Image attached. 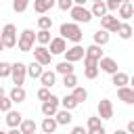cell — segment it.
<instances>
[{
  "label": "cell",
  "mask_w": 134,
  "mask_h": 134,
  "mask_svg": "<svg viewBox=\"0 0 134 134\" xmlns=\"http://www.w3.org/2000/svg\"><path fill=\"white\" fill-rule=\"evenodd\" d=\"M69 15H71V19H73V23H90L92 21V10H88V8H84V6H80V4H73V8L69 10Z\"/></svg>",
  "instance_id": "3"
},
{
  "label": "cell",
  "mask_w": 134,
  "mask_h": 134,
  "mask_svg": "<svg viewBox=\"0 0 134 134\" xmlns=\"http://www.w3.org/2000/svg\"><path fill=\"white\" fill-rule=\"evenodd\" d=\"M98 69L105 71V73H109V75H113V73H117V61L111 59V57H103L98 61Z\"/></svg>",
  "instance_id": "10"
},
{
  "label": "cell",
  "mask_w": 134,
  "mask_h": 134,
  "mask_svg": "<svg viewBox=\"0 0 134 134\" xmlns=\"http://www.w3.org/2000/svg\"><path fill=\"white\" fill-rule=\"evenodd\" d=\"M65 50H67V44H65L63 36L50 40V54H65Z\"/></svg>",
  "instance_id": "13"
},
{
  "label": "cell",
  "mask_w": 134,
  "mask_h": 134,
  "mask_svg": "<svg viewBox=\"0 0 134 134\" xmlns=\"http://www.w3.org/2000/svg\"><path fill=\"white\" fill-rule=\"evenodd\" d=\"M59 105H61V98L54 96V94H50V96L42 103V115H44V117H54L57 111H59Z\"/></svg>",
  "instance_id": "5"
},
{
  "label": "cell",
  "mask_w": 134,
  "mask_h": 134,
  "mask_svg": "<svg viewBox=\"0 0 134 134\" xmlns=\"http://www.w3.org/2000/svg\"><path fill=\"white\" fill-rule=\"evenodd\" d=\"M98 115H100V119H111L113 117V103L109 98L98 100Z\"/></svg>",
  "instance_id": "12"
},
{
  "label": "cell",
  "mask_w": 134,
  "mask_h": 134,
  "mask_svg": "<svg viewBox=\"0 0 134 134\" xmlns=\"http://www.w3.org/2000/svg\"><path fill=\"white\" fill-rule=\"evenodd\" d=\"M86 2H88V0H73V4H80V6H84Z\"/></svg>",
  "instance_id": "46"
},
{
  "label": "cell",
  "mask_w": 134,
  "mask_h": 134,
  "mask_svg": "<svg viewBox=\"0 0 134 134\" xmlns=\"http://www.w3.org/2000/svg\"><path fill=\"white\" fill-rule=\"evenodd\" d=\"M111 84H115V88H121V86L130 84V75L124 73V71H117V73L111 75Z\"/></svg>",
  "instance_id": "17"
},
{
  "label": "cell",
  "mask_w": 134,
  "mask_h": 134,
  "mask_svg": "<svg viewBox=\"0 0 134 134\" xmlns=\"http://www.w3.org/2000/svg\"><path fill=\"white\" fill-rule=\"evenodd\" d=\"M0 31H2V27H0Z\"/></svg>",
  "instance_id": "54"
},
{
  "label": "cell",
  "mask_w": 134,
  "mask_h": 134,
  "mask_svg": "<svg viewBox=\"0 0 134 134\" xmlns=\"http://www.w3.org/2000/svg\"><path fill=\"white\" fill-rule=\"evenodd\" d=\"M61 105H63V109H69V111H71V109H75L80 103L75 100V96H73V94H67V96H63V98H61Z\"/></svg>",
  "instance_id": "30"
},
{
  "label": "cell",
  "mask_w": 134,
  "mask_h": 134,
  "mask_svg": "<svg viewBox=\"0 0 134 134\" xmlns=\"http://www.w3.org/2000/svg\"><path fill=\"white\" fill-rule=\"evenodd\" d=\"M29 6V0H13V10L15 13H25Z\"/></svg>",
  "instance_id": "34"
},
{
  "label": "cell",
  "mask_w": 134,
  "mask_h": 134,
  "mask_svg": "<svg viewBox=\"0 0 134 134\" xmlns=\"http://www.w3.org/2000/svg\"><path fill=\"white\" fill-rule=\"evenodd\" d=\"M38 27L40 29H50L52 27V17H38Z\"/></svg>",
  "instance_id": "35"
},
{
  "label": "cell",
  "mask_w": 134,
  "mask_h": 134,
  "mask_svg": "<svg viewBox=\"0 0 134 134\" xmlns=\"http://www.w3.org/2000/svg\"><path fill=\"white\" fill-rule=\"evenodd\" d=\"M92 2H103V0H92Z\"/></svg>",
  "instance_id": "52"
},
{
  "label": "cell",
  "mask_w": 134,
  "mask_h": 134,
  "mask_svg": "<svg viewBox=\"0 0 134 134\" xmlns=\"http://www.w3.org/2000/svg\"><path fill=\"white\" fill-rule=\"evenodd\" d=\"M19 128H21V132H23V134H36V130H38V124H36L34 119H23Z\"/></svg>",
  "instance_id": "26"
},
{
  "label": "cell",
  "mask_w": 134,
  "mask_h": 134,
  "mask_svg": "<svg viewBox=\"0 0 134 134\" xmlns=\"http://www.w3.org/2000/svg\"><path fill=\"white\" fill-rule=\"evenodd\" d=\"M124 2H134V0H124Z\"/></svg>",
  "instance_id": "51"
},
{
  "label": "cell",
  "mask_w": 134,
  "mask_h": 134,
  "mask_svg": "<svg viewBox=\"0 0 134 134\" xmlns=\"http://www.w3.org/2000/svg\"><path fill=\"white\" fill-rule=\"evenodd\" d=\"M119 25H121V23H119V19H117V17H113V15H109V13H107L105 17H100V27H103V29H107L109 34H111V31H113V34H117Z\"/></svg>",
  "instance_id": "7"
},
{
  "label": "cell",
  "mask_w": 134,
  "mask_h": 134,
  "mask_svg": "<svg viewBox=\"0 0 134 134\" xmlns=\"http://www.w3.org/2000/svg\"><path fill=\"white\" fill-rule=\"evenodd\" d=\"M54 71H57V73H61V75L73 73V63H69V61H61V63L54 67Z\"/></svg>",
  "instance_id": "27"
},
{
  "label": "cell",
  "mask_w": 134,
  "mask_h": 134,
  "mask_svg": "<svg viewBox=\"0 0 134 134\" xmlns=\"http://www.w3.org/2000/svg\"><path fill=\"white\" fill-rule=\"evenodd\" d=\"M113 134H130V132H128V130H115Z\"/></svg>",
  "instance_id": "47"
},
{
  "label": "cell",
  "mask_w": 134,
  "mask_h": 134,
  "mask_svg": "<svg viewBox=\"0 0 134 134\" xmlns=\"http://www.w3.org/2000/svg\"><path fill=\"white\" fill-rule=\"evenodd\" d=\"M88 134H107V132H105V128H103V126H98V128H90V130H88Z\"/></svg>",
  "instance_id": "42"
},
{
  "label": "cell",
  "mask_w": 134,
  "mask_h": 134,
  "mask_svg": "<svg viewBox=\"0 0 134 134\" xmlns=\"http://www.w3.org/2000/svg\"><path fill=\"white\" fill-rule=\"evenodd\" d=\"M59 31H61V36H63L65 40H69V42H73V44H80L82 38H84V31H82L80 23H63Z\"/></svg>",
  "instance_id": "1"
},
{
  "label": "cell",
  "mask_w": 134,
  "mask_h": 134,
  "mask_svg": "<svg viewBox=\"0 0 134 134\" xmlns=\"http://www.w3.org/2000/svg\"><path fill=\"white\" fill-rule=\"evenodd\" d=\"M2 96H4V88L0 86V98H2Z\"/></svg>",
  "instance_id": "48"
},
{
  "label": "cell",
  "mask_w": 134,
  "mask_h": 134,
  "mask_svg": "<svg viewBox=\"0 0 134 134\" xmlns=\"http://www.w3.org/2000/svg\"><path fill=\"white\" fill-rule=\"evenodd\" d=\"M86 126H88V130H90V128H98V126H103V124H100V115H96V117H88Z\"/></svg>",
  "instance_id": "39"
},
{
  "label": "cell",
  "mask_w": 134,
  "mask_h": 134,
  "mask_svg": "<svg viewBox=\"0 0 134 134\" xmlns=\"http://www.w3.org/2000/svg\"><path fill=\"white\" fill-rule=\"evenodd\" d=\"M63 86H65V88H75V86H77V75H75V73L63 75Z\"/></svg>",
  "instance_id": "31"
},
{
  "label": "cell",
  "mask_w": 134,
  "mask_h": 134,
  "mask_svg": "<svg viewBox=\"0 0 134 134\" xmlns=\"http://www.w3.org/2000/svg\"><path fill=\"white\" fill-rule=\"evenodd\" d=\"M130 84H132V88H134V75H132V77H130Z\"/></svg>",
  "instance_id": "50"
},
{
  "label": "cell",
  "mask_w": 134,
  "mask_h": 134,
  "mask_svg": "<svg viewBox=\"0 0 134 134\" xmlns=\"http://www.w3.org/2000/svg\"><path fill=\"white\" fill-rule=\"evenodd\" d=\"M73 96H75V100H77V103H84V100L88 98V92H86V88L75 86V88H73Z\"/></svg>",
  "instance_id": "33"
},
{
  "label": "cell",
  "mask_w": 134,
  "mask_h": 134,
  "mask_svg": "<svg viewBox=\"0 0 134 134\" xmlns=\"http://www.w3.org/2000/svg\"><path fill=\"white\" fill-rule=\"evenodd\" d=\"M54 4H57V0H34V10L38 15H46Z\"/></svg>",
  "instance_id": "15"
},
{
  "label": "cell",
  "mask_w": 134,
  "mask_h": 134,
  "mask_svg": "<svg viewBox=\"0 0 134 134\" xmlns=\"http://www.w3.org/2000/svg\"><path fill=\"white\" fill-rule=\"evenodd\" d=\"M121 2H124V0H107L105 4H107V8H109V10H117V8L121 6Z\"/></svg>",
  "instance_id": "41"
},
{
  "label": "cell",
  "mask_w": 134,
  "mask_h": 134,
  "mask_svg": "<svg viewBox=\"0 0 134 134\" xmlns=\"http://www.w3.org/2000/svg\"><path fill=\"white\" fill-rule=\"evenodd\" d=\"M42 67H44V65H40L38 61L29 63V65H27V75H29V77H34V80H36V77L40 80V75L44 73V69H42Z\"/></svg>",
  "instance_id": "21"
},
{
  "label": "cell",
  "mask_w": 134,
  "mask_h": 134,
  "mask_svg": "<svg viewBox=\"0 0 134 134\" xmlns=\"http://www.w3.org/2000/svg\"><path fill=\"white\" fill-rule=\"evenodd\" d=\"M128 132H130V134H134V119H132V121H128Z\"/></svg>",
  "instance_id": "44"
},
{
  "label": "cell",
  "mask_w": 134,
  "mask_h": 134,
  "mask_svg": "<svg viewBox=\"0 0 134 134\" xmlns=\"http://www.w3.org/2000/svg\"><path fill=\"white\" fill-rule=\"evenodd\" d=\"M13 109V100H10V96H2L0 98V111L2 113H8Z\"/></svg>",
  "instance_id": "36"
},
{
  "label": "cell",
  "mask_w": 134,
  "mask_h": 134,
  "mask_svg": "<svg viewBox=\"0 0 134 134\" xmlns=\"http://www.w3.org/2000/svg\"><path fill=\"white\" fill-rule=\"evenodd\" d=\"M34 42H36V34L31 29H23L21 36H19V40H17V46H19L21 52H29L34 48Z\"/></svg>",
  "instance_id": "4"
},
{
  "label": "cell",
  "mask_w": 134,
  "mask_h": 134,
  "mask_svg": "<svg viewBox=\"0 0 134 134\" xmlns=\"http://www.w3.org/2000/svg\"><path fill=\"white\" fill-rule=\"evenodd\" d=\"M71 134H88V130H84V126H75L71 130Z\"/></svg>",
  "instance_id": "43"
},
{
  "label": "cell",
  "mask_w": 134,
  "mask_h": 134,
  "mask_svg": "<svg viewBox=\"0 0 134 134\" xmlns=\"http://www.w3.org/2000/svg\"><path fill=\"white\" fill-rule=\"evenodd\" d=\"M117 98L119 100H124L126 105H134V88L130 86H121V88H117Z\"/></svg>",
  "instance_id": "14"
},
{
  "label": "cell",
  "mask_w": 134,
  "mask_h": 134,
  "mask_svg": "<svg viewBox=\"0 0 134 134\" xmlns=\"http://www.w3.org/2000/svg\"><path fill=\"white\" fill-rule=\"evenodd\" d=\"M84 54H86V48H82L80 44H75L73 48H67V50H65V61H69V63H75V61L84 59Z\"/></svg>",
  "instance_id": "9"
},
{
  "label": "cell",
  "mask_w": 134,
  "mask_h": 134,
  "mask_svg": "<svg viewBox=\"0 0 134 134\" xmlns=\"http://www.w3.org/2000/svg\"><path fill=\"white\" fill-rule=\"evenodd\" d=\"M90 10H92V15H94V17H105L109 8H107V4H105V2H94Z\"/></svg>",
  "instance_id": "28"
},
{
  "label": "cell",
  "mask_w": 134,
  "mask_h": 134,
  "mask_svg": "<svg viewBox=\"0 0 134 134\" xmlns=\"http://www.w3.org/2000/svg\"><path fill=\"white\" fill-rule=\"evenodd\" d=\"M34 59H36L40 65H44V67H46V65H50L52 54H50V50H48V48H44V46L40 44V46H36V48H34Z\"/></svg>",
  "instance_id": "8"
},
{
  "label": "cell",
  "mask_w": 134,
  "mask_h": 134,
  "mask_svg": "<svg viewBox=\"0 0 134 134\" xmlns=\"http://www.w3.org/2000/svg\"><path fill=\"white\" fill-rule=\"evenodd\" d=\"M48 96H50V88H46V86H42V88L38 90V98H40V100H46Z\"/></svg>",
  "instance_id": "40"
},
{
  "label": "cell",
  "mask_w": 134,
  "mask_h": 134,
  "mask_svg": "<svg viewBox=\"0 0 134 134\" xmlns=\"http://www.w3.org/2000/svg\"><path fill=\"white\" fill-rule=\"evenodd\" d=\"M2 50H4V42L0 40V52H2Z\"/></svg>",
  "instance_id": "49"
},
{
  "label": "cell",
  "mask_w": 134,
  "mask_h": 134,
  "mask_svg": "<svg viewBox=\"0 0 134 134\" xmlns=\"http://www.w3.org/2000/svg\"><path fill=\"white\" fill-rule=\"evenodd\" d=\"M21 121H23V115H21L19 111H13V109H10V111L6 113V124H8L10 128H19Z\"/></svg>",
  "instance_id": "18"
},
{
  "label": "cell",
  "mask_w": 134,
  "mask_h": 134,
  "mask_svg": "<svg viewBox=\"0 0 134 134\" xmlns=\"http://www.w3.org/2000/svg\"><path fill=\"white\" fill-rule=\"evenodd\" d=\"M0 134H8V132H2V130H0Z\"/></svg>",
  "instance_id": "53"
},
{
  "label": "cell",
  "mask_w": 134,
  "mask_h": 134,
  "mask_svg": "<svg viewBox=\"0 0 134 134\" xmlns=\"http://www.w3.org/2000/svg\"><path fill=\"white\" fill-rule=\"evenodd\" d=\"M117 15L121 19H130L134 15V2H121V6L117 8Z\"/></svg>",
  "instance_id": "20"
},
{
  "label": "cell",
  "mask_w": 134,
  "mask_h": 134,
  "mask_svg": "<svg viewBox=\"0 0 134 134\" xmlns=\"http://www.w3.org/2000/svg\"><path fill=\"white\" fill-rule=\"evenodd\" d=\"M92 38H94V44H98V46H105V44H109V40H111L109 31H107V29H103V27H100V29H96Z\"/></svg>",
  "instance_id": "16"
},
{
  "label": "cell",
  "mask_w": 134,
  "mask_h": 134,
  "mask_svg": "<svg viewBox=\"0 0 134 134\" xmlns=\"http://www.w3.org/2000/svg\"><path fill=\"white\" fill-rule=\"evenodd\" d=\"M117 36H119L121 40H130V38L134 36V27H132L130 23H121L119 29H117Z\"/></svg>",
  "instance_id": "24"
},
{
  "label": "cell",
  "mask_w": 134,
  "mask_h": 134,
  "mask_svg": "<svg viewBox=\"0 0 134 134\" xmlns=\"http://www.w3.org/2000/svg\"><path fill=\"white\" fill-rule=\"evenodd\" d=\"M57 121H59V126H67V124H71V111L69 109H63V111H57Z\"/></svg>",
  "instance_id": "25"
},
{
  "label": "cell",
  "mask_w": 134,
  "mask_h": 134,
  "mask_svg": "<svg viewBox=\"0 0 134 134\" xmlns=\"http://www.w3.org/2000/svg\"><path fill=\"white\" fill-rule=\"evenodd\" d=\"M40 82H42V86L52 88L54 82H57V71H44V73L40 75Z\"/></svg>",
  "instance_id": "22"
},
{
  "label": "cell",
  "mask_w": 134,
  "mask_h": 134,
  "mask_svg": "<svg viewBox=\"0 0 134 134\" xmlns=\"http://www.w3.org/2000/svg\"><path fill=\"white\" fill-rule=\"evenodd\" d=\"M57 126H59V121H57V117H44V121H42V132L44 134H54V130H57Z\"/></svg>",
  "instance_id": "19"
},
{
  "label": "cell",
  "mask_w": 134,
  "mask_h": 134,
  "mask_svg": "<svg viewBox=\"0 0 134 134\" xmlns=\"http://www.w3.org/2000/svg\"><path fill=\"white\" fill-rule=\"evenodd\" d=\"M10 71H13V65L6 61H0V77H8Z\"/></svg>",
  "instance_id": "37"
},
{
  "label": "cell",
  "mask_w": 134,
  "mask_h": 134,
  "mask_svg": "<svg viewBox=\"0 0 134 134\" xmlns=\"http://www.w3.org/2000/svg\"><path fill=\"white\" fill-rule=\"evenodd\" d=\"M84 75L88 80H94L98 75V65H84Z\"/></svg>",
  "instance_id": "32"
},
{
  "label": "cell",
  "mask_w": 134,
  "mask_h": 134,
  "mask_svg": "<svg viewBox=\"0 0 134 134\" xmlns=\"http://www.w3.org/2000/svg\"><path fill=\"white\" fill-rule=\"evenodd\" d=\"M50 40H52V38H50V29H40V31L36 34V42L42 44V46H44V44H50Z\"/></svg>",
  "instance_id": "29"
},
{
  "label": "cell",
  "mask_w": 134,
  "mask_h": 134,
  "mask_svg": "<svg viewBox=\"0 0 134 134\" xmlns=\"http://www.w3.org/2000/svg\"><path fill=\"white\" fill-rule=\"evenodd\" d=\"M8 96H10V100H13V103H23L27 94H25L23 86H15V88H13L10 92H8Z\"/></svg>",
  "instance_id": "23"
},
{
  "label": "cell",
  "mask_w": 134,
  "mask_h": 134,
  "mask_svg": "<svg viewBox=\"0 0 134 134\" xmlns=\"http://www.w3.org/2000/svg\"><path fill=\"white\" fill-rule=\"evenodd\" d=\"M57 6L61 10H71L73 8V0H57Z\"/></svg>",
  "instance_id": "38"
},
{
  "label": "cell",
  "mask_w": 134,
  "mask_h": 134,
  "mask_svg": "<svg viewBox=\"0 0 134 134\" xmlns=\"http://www.w3.org/2000/svg\"><path fill=\"white\" fill-rule=\"evenodd\" d=\"M8 134H23V132H21V128H10Z\"/></svg>",
  "instance_id": "45"
},
{
  "label": "cell",
  "mask_w": 134,
  "mask_h": 134,
  "mask_svg": "<svg viewBox=\"0 0 134 134\" xmlns=\"http://www.w3.org/2000/svg\"><path fill=\"white\" fill-rule=\"evenodd\" d=\"M100 59H103V46H98V44H92V46H88V48H86L84 61H94V63H98Z\"/></svg>",
  "instance_id": "11"
},
{
  "label": "cell",
  "mask_w": 134,
  "mask_h": 134,
  "mask_svg": "<svg viewBox=\"0 0 134 134\" xmlns=\"http://www.w3.org/2000/svg\"><path fill=\"white\" fill-rule=\"evenodd\" d=\"M0 40L4 42V48H15L17 46V27L13 23H6L0 31Z\"/></svg>",
  "instance_id": "2"
},
{
  "label": "cell",
  "mask_w": 134,
  "mask_h": 134,
  "mask_svg": "<svg viewBox=\"0 0 134 134\" xmlns=\"http://www.w3.org/2000/svg\"><path fill=\"white\" fill-rule=\"evenodd\" d=\"M25 75H27V65H25V63H21V61L13 63V71H10L13 84H15V86H23V82H25Z\"/></svg>",
  "instance_id": "6"
}]
</instances>
